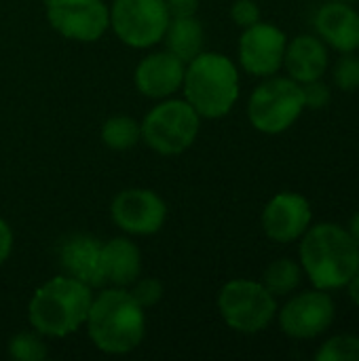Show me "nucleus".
Here are the masks:
<instances>
[{
	"label": "nucleus",
	"instance_id": "20e7f679",
	"mask_svg": "<svg viewBox=\"0 0 359 361\" xmlns=\"http://www.w3.org/2000/svg\"><path fill=\"white\" fill-rule=\"evenodd\" d=\"M239 70L222 53L201 51L186 63L182 93L201 118L226 116L239 99Z\"/></svg>",
	"mask_w": 359,
	"mask_h": 361
},
{
	"label": "nucleus",
	"instance_id": "aec40b11",
	"mask_svg": "<svg viewBox=\"0 0 359 361\" xmlns=\"http://www.w3.org/2000/svg\"><path fill=\"white\" fill-rule=\"evenodd\" d=\"M303 269L300 262H294L290 258H279L273 260L262 275V286L275 296H290L294 290H298L300 281H303Z\"/></svg>",
	"mask_w": 359,
	"mask_h": 361
},
{
	"label": "nucleus",
	"instance_id": "4be33fe9",
	"mask_svg": "<svg viewBox=\"0 0 359 361\" xmlns=\"http://www.w3.org/2000/svg\"><path fill=\"white\" fill-rule=\"evenodd\" d=\"M8 355L17 361H44L49 357L47 343L42 334L34 332H19L8 341Z\"/></svg>",
	"mask_w": 359,
	"mask_h": 361
},
{
	"label": "nucleus",
	"instance_id": "412c9836",
	"mask_svg": "<svg viewBox=\"0 0 359 361\" xmlns=\"http://www.w3.org/2000/svg\"><path fill=\"white\" fill-rule=\"evenodd\" d=\"M102 142L116 152L131 150L138 142H142V127L133 116L114 114L102 125Z\"/></svg>",
	"mask_w": 359,
	"mask_h": 361
},
{
	"label": "nucleus",
	"instance_id": "ddd939ff",
	"mask_svg": "<svg viewBox=\"0 0 359 361\" xmlns=\"http://www.w3.org/2000/svg\"><path fill=\"white\" fill-rule=\"evenodd\" d=\"M262 231L275 243H294L311 226V203L298 192H277L262 209Z\"/></svg>",
	"mask_w": 359,
	"mask_h": 361
},
{
	"label": "nucleus",
	"instance_id": "cd10ccee",
	"mask_svg": "<svg viewBox=\"0 0 359 361\" xmlns=\"http://www.w3.org/2000/svg\"><path fill=\"white\" fill-rule=\"evenodd\" d=\"M169 17H190L199 11V0H165Z\"/></svg>",
	"mask_w": 359,
	"mask_h": 361
},
{
	"label": "nucleus",
	"instance_id": "b1692460",
	"mask_svg": "<svg viewBox=\"0 0 359 361\" xmlns=\"http://www.w3.org/2000/svg\"><path fill=\"white\" fill-rule=\"evenodd\" d=\"M334 82L343 91L359 89V57L353 53H343V57L334 66Z\"/></svg>",
	"mask_w": 359,
	"mask_h": 361
},
{
	"label": "nucleus",
	"instance_id": "c756f323",
	"mask_svg": "<svg viewBox=\"0 0 359 361\" xmlns=\"http://www.w3.org/2000/svg\"><path fill=\"white\" fill-rule=\"evenodd\" d=\"M345 288H347V292H349L351 302H353V305L359 309V269L355 271V275L349 279V283H347Z\"/></svg>",
	"mask_w": 359,
	"mask_h": 361
},
{
	"label": "nucleus",
	"instance_id": "2f4dec72",
	"mask_svg": "<svg viewBox=\"0 0 359 361\" xmlns=\"http://www.w3.org/2000/svg\"><path fill=\"white\" fill-rule=\"evenodd\" d=\"M341 2H353V0H341Z\"/></svg>",
	"mask_w": 359,
	"mask_h": 361
},
{
	"label": "nucleus",
	"instance_id": "7ed1b4c3",
	"mask_svg": "<svg viewBox=\"0 0 359 361\" xmlns=\"http://www.w3.org/2000/svg\"><path fill=\"white\" fill-rule=\"evenodd\" d=\"M91 300V288L83 281L68 275L53 277L32 294L28 322L42 336L63 338L85 326Z\"/></svg>",
	"mask_w": 359,
	"mask_h": 361
},
{
	"label": "nucleus",
	"instance_id": "f8f14e48",
	"mask_svg": "<svg viewBox=\"0 0 359 361\" xmlns=\"http://www.w3.org/2000/svg\"><path fill=\"white\" fill-rule=\"evenodd\" d=\"M288 36L281 27L269 21H258L243 30L239 38V63L241 68L258 78L277 74L284 68V55Z\"/></svg>",
	"mask_w": 359,
	"mask_h": 361
},
{
	"label": "nucleus",
	"instance_id": "a878e982",
	"mask_svg": "<svg viewBox=\"0 0 359 361\" xmlns=\"http://www.w3.org/2000/svg\"><path fill=\"white\" fill-rule=\"evenodd\" d=\"M231 19L235 25L245 30V27L258 23L262 19V13H260V6L256 0H235L231 6Z\"/></svg>",
	"mask_w": 359,
	"mask_h": 361
},
{
	"label": "nucleus",
	"instance_id": "9b49d317",
	"mask_svg": "<svg viewBox=\"0 0 359 361\" xmlns=\"http://www.w3.org/2000/svg\"><path fill=\"white\" fill-rule=\"evenodd\" d=\"M112 222L127 235L150 237L167 220V205L150 188H125L110 203Z\"/></svg>",
	"mask_w": 359,
	"mask_h": 361
},
{
	"label": "nucleus",
	"instance_id": "dca6fc26",
	"mask_svg": "<svg viewBox=\"0 0 359 361\" xmlns=\"http://www.w3.org/2000/svg\"><path fill=\"white\" fill-rule=\"evenodd\" d=\"M63 275L83 281L89 288H102V241L91 235H72L59 247Z\"/></svg>",
	"mask_w": 359,
	"mask_h": 361
},
{
	"label": "nucleus",
	"instance_id": "c85d7f7f",
	"mask_svg": "<svg viewBox=\"0 0 359 361\" xmlns=\"http://www.w3.org/2000/svg\"><path fill=\"white\" fill-rule=\"evenodd\" d=\"M13 252V231L6 220L0 218V267L8 260Z\"/></svg>",
	"mask_w": 359,
	"mask_h": 361
},
{
	"label": "nucleus",
	"instance_id": "5701e85b",
	"mask_svg": "<svg viewBox=\"0 0 359 361\" xmlns=\"http://www.w3.org/2000/svg\"><path fill=\"white\" fill-rule=\"evenodd\" d=\"M317 361H359V336L336 334L328 338L315 353Z\"/></svg>",
	"mask_w": 359,
	"mask_h": 361
},
{
	"label": "nucleus",
	"instance_id": "393cba45",
	"mask_svg": "<svg viewBox=\"0 0 359 361\" xmlns=\"http://www.w3.org/2000/svg\"><path fill=\"white\" fill-rule=\"evenodd\" d=\"M131 296L135 298V302L142 309H150L154 307L161 298H163V283L157 277H144V279H135L131 286Z\"/></svg>",
	"mask_w": 359,
	"mask_h": 361
},
{
	"label": "nucleus",
	"instance_id": "39448f33",
	"mask_svg": "<svg viewBox=\"0 0 359 361\" xmlns=\"http://www.w3.org/2000/svg\"><path fill=\"white\" fill-rule=\"evenodd\" d=\"M303 112V85L290 76H267L248 99L250 125L264 135L288 131Z\"/></svg>",
	"mask_w": 359,
	"mask_h": 361
},
{
	"label": "nucleus",
	"instance_id": "a211bd4d",
	"mask_svg": "<svg viewBox=\"0 0 359 361\" xmlns=\"http://www.w3.org/2000/svg\"><path fill=\"white\" fill-rule=\"evenodd\" d=\"M142 273V252L129 237H112L102 243L104 283L129 288Z\"/></svg>",
	"mask_w": 359,
	"mask_h": 361
},
{
	"label": "nucleus",
	"instance_id": "f03ea898",
	"mask_svg": "<svg viewBox=\"0 0 359 361\" xmlns=\"http://www.w3.org/2000/svg\"><path fill=\"white\" fill-rule=\"evenodd\" d=\"M146 309H142L127 288H106L93 296L87 315V334L97 351L106 355H127L135 351L146 334Z\"/></svg>",
	"mask_w": 359,
	"mask_h": 361
},
{
	"label": "nucleus",
	"instance_id": "0eeeda50",
	"mask_svg": "<svg viewBox=\"0 0 359 361\" xmlns=\"http://www.w3.org/2000/svg\"><path fill=\"white\" fill-rule=\"evenodd\" d=\"M218 311L224 324L239 334H258L277 317V298L262 281L233 279L218 292Z\"/></svg>",
	"mask_w": 359,
	"mask_h": 361
},
{
	"label": "nucleus",
	"instance_id": "2eb2a0df",
	"mask_svg": "<svg viewBox=\"0 0 359 361\" xmlns=\"http://www.w3.org/2000/svg\"><path fill=\"white\" fill-rule=\"evenodd\" d=\"M317 36L339 53H355L359 49V13L349 2H326L315 13Z\"/></svg>",
	"mask_w": 359,
	"mask_h": 361
},
{
	"label": "nucleus",
	"instance_id": "6ab92c4d",
	"mask_svg": "<svg viewBox=\"0 0 359 361\" xmlns=\"http://www.w3.org/2000/svg\"><path fill=\"white\" fill-rule=\"evenodd\" d=\"M161 42H165V49L169 53H174L176 57H180L184 63H188L205 47V30H203V23L197 19V15H190V17H171Z\"/></svg>",
	"mask_w": 359,
	"mask_h": 361
},
{
	"label": "nucleus",
	"instance_id": "9d476101",
	"mask_svg": "<svg viewBox=\"0 0 359 361\" xmlns=\"http://www.w3.org/2000/svg\"><path fill=\"white\" fill-rule=\"evenodd\" d=\"M336 317V305L326 290H307L292 296L277 309V322L286 336L294 341H311L330 330Z\"/></svg>",
	"mask_w": 359,
	"mask_h": 361
},
{
	"label": "nucleus",
	"instance_id": "f3484780",
	"mask_svg": "<svg viewBox=\"0 0 359 361\" xmlns=\"http://www.w3.org/2000/svg\"><path fill=\"white\" fill-rule=\"evenodd\" d=\"M330 66L328 57V44L313 34H300L292 40H288L286 55H284V68L290 78L305 85L311 80H317L326 74Z\"/></svg>",
	"mask_w": 359,
	"mask_h": 361
},
{
	"label": "nucleus",
	"instance_id": "6e6552de",
	"mask_svg": "<svg viewBox=\"0 0 359 361\" xmlns=\"http://www.w3.org/2000/svg\"><path fill=\"white\" fill-rule=\"evenodd\" d=\"M108 8L110 30L131 49L159 44L171 19L165 0H114Z\"/></svg>",
	"mask_w": 359,
	"mask_h": 361
},
{
	"label": "nucleus",
	"instance_id": "bb28decb",
	"mask_svg": "<svg viewBox=\"0 0 359 361\" xmlns=\"http://www.w3.org/2000/svg\"><path fill=\"white\" fill-rule=\"evenodd\" d=\"M303 97H305V108L322 110V108H326L330 104L332 91L322 78H317V80H311V82L303 85Z\"/></svg>",
	"mask_w": 359,
	"mask_h": 361
},
{
	"label": "nucleus",
	"instance_id": "f257e3e1",
	"mask_svg": "<svg viewBox=\"0 0 359 361\" xmlns=\"http://www.w3.org/2000/svg\"><path fill=\"white\" fill-rule=\"evenodd\" d=\"M300 269L317 290H341L359 269V245L336 222L309 226L298 247Z\"/></svg>",
	"mask_w": 359,
	"mask_h": 361
},
{
	"label": "nucleus",
	"instance_id": "423d86ee",
	"mask_svg": "<svg viewBox=\"0 0 359 361\" xmlns=\"http://www.w3.org/2000/svg\"><path fill=\"white\" fill-rule=\"evenodd\" d=\"M142 127V142L163 157H176L188 150L201 129V116L186 99L165 97L148 110Z\"/></svg>",
	"mask_w": 359,
	"mask_h": 361
},
{
	"label": "nucleus",
	"instance_id": "1a4fd4ad",
	"mask_svg": "<svg viewBox=\"0 0 359 361\" xmlns=\"http://www.w3.org/2000/svg\"><path fill=\"white\" fill-rule=\"evenodd\" d=\"M49 25L74 42H95L110 27V8L104 0H44Z\"/></svg>",
	"mask_w": 359,
	"mask_h": 361
},
{
	"label": "nucleus",
	"instance_id": "7c9ffc66",
	"mask_svg": "<svg viewBox=\"0 0 359 361\" xmlns=\"http://www.w3.org/2000/svg\"><path fill=\"white\" fill-rule=\"evenodd\" d=\"M347 231H349V235L353 237V241L359 245V212L353 214V218H351V222H349Z\"/></svg>",
	"mask_w": 359,
	"mask_h": 361
},
{
	"label": "nucleus",
	"instance_id": "4468645a",
	"mask_svg": "<svg viewBox=\"0 0 359 361\" xmlns=\"http://www.w3.org/2000/svg\"><path fill=\"white\" fill-rule=\"evenodd\" d=\"M186 63L174 53L154 51L140 59L133 72V82L144 97L165 99L182 91Z\"/></svg>",
	"mask_w": 359,
	"mask_h": 361
}]
</instances>
